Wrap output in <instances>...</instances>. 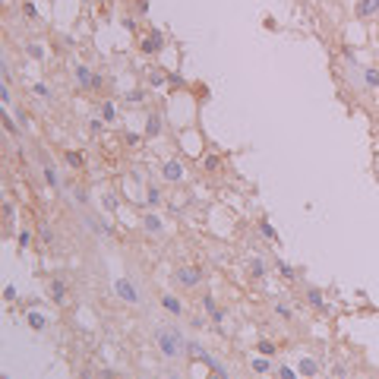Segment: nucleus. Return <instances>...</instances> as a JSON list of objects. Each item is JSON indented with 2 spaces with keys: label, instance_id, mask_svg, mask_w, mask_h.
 <instances>
[{
  "label": "nucleus",
  "instance_id": "nucleus-1",
  "mask_svg": "<svg viewBox=\"0 0 379 379\" xmlns=\"http://www.w3.org/2000/svg\"><path fill=\"white\" fill-rule=\"evenodd\" d=\"M155 348L168 360H180L186 354V338H183V332L177 326H158L155 329Z\"/></svg>",
  "mask_w": 379,
  "mask_h": 379
},
{
  "label": "nucleus",
  "instance_id": "nucleus-2",
  "mask_svg": "<svg viewBox=\"0 0 379 379\" xmlns=\"http://www.w3.org/2000/svg\"><path fill=\"white\" fill-rule=\"evenodd\" d=\"M174 284H180V288H196V284H203V269H199V266H180V269H174Z\"/></svg>",
  "mask_w": 379,
  "mask_h": 379
},
{
  "label": "nucleus",
  "instance_id": "nucleus-3",
  "mask_svg": "<svg viewBox=\"0 0 379 379\" xmlns=\"http://www.w3.org/2000/svg\"><path fill=\"white\" fill-rule=\"evenodd\" d=\"M114 291H117V297L127 300V303H139V300H142L136 281H130V278H117V281H114Z\"/></svg>",
  "mask_w": 379,
  "mask_h": 379
},
{
  "label": "nucleus",
  "instance_id": "nucleus-4",
  "mask_svg": "<svg viewBox=\"0 0 379 379\" xmlns=\"http://www.w3.org/2000/svg\"><path fill=\"white\" fill-rule=\"evenodd\" d=\"M360 89H363V92H376V89H379V67L370 64V67L360 70Z\"/></svg>",
  "mask_w": 379,
  "mask_h": 379
},
{
  "label": "nucleus",
  "instance_id": "nucleus-5",
  "mask_svg": "<svg viewBox=\"0 0 379 379\" xmlns=\"http://www.w3.org/2000/svg\"><path fill=\"white\" fill-rule=\"evenodd\" d=\"M161 47H164V35H161V32H149L146 38L139 41V51H142V54H158Z\"/></svg>",
  "mask_w": 379,
  "mask_h": 379
},
{
  "label": "nucleus",
  "instance_id": "nucleus-6",
  "mask_svg": "<svg viewBox=\"0 0 379 379\" xmlns=\"http://www.w3.org/2000/svg\"><path fill=\"white\" fill-rule=\"evenodd\" d=\"M161 174H164V180L180 183V180H183V164L177 161V158H171V161H164V164H161Z\"/></svg>",
  "mask_w": 379,
  "mask_h": 379
},
{
  "label": "nucleus",
  "instance_id": "nucleus-7",
  "mask_svg": "<svg viewBox=\"0 0 379 379\" xmlns=\"http://www.w3.org/2000/svg\"><path fill=\"white\" fill-rule=\"evenodd\" d=\"M161 127H164V114L161 111H152L149 120H146V139H158L161 136Z\"/></svg>",
  "mask_w": 379,
  "mask_h": 379
},
{
  "label": "nucleus",
  "instance_id": "nucleus-8",
  "mask_svg": "<svg viewBox=\"0 0 379 379\" xmlns=\"http://www.w3.org/2000/svg\"><path fill=\"white\" fill-rule=\"evenodd\" d=\"M73 76H76V82H79V89H89V92H92V79H95V73H92L86 64H76V67H73Z\"/></svg>",
  "mask_w": 379,
  "mask_h": 379
},
{
  "label": "nucleus",
  "instance_id": "nucleus-9",
  "mask_svg": "<svg viewBox=\"0 0 379 379\" xmlns=\"http://www.w3.org/2000/svg\"><path fill=\"white\" fill-rule=\"evenodd\" d=\"M379 16V0H357V19Z\"/></svg>",
  "mask_w": 379,
  "mask_h": 379
},
{
  "label": "nucleus",
  "instance_id": "nucleus-10",
  "mask_svg": "<svg viewBox=\"0 0 379 379\" xmlns=\"http://www.w3.org/2000/svg\"><path fill=\"white\" fill-rule=\"evenodd\" d=\"M47 297H51L54 303H67V284L54 278L51 284H47Z\"/></svg>",
  "mask_w": 379,
  "mask_h": 379
},
{
  "label": "nucleus",
  "instance_id": "nucleus-11",
  "mask_svg": "<svg viewBox=\"0 0 379 379\" xmlns=\"http://www.w3.org/2000/svg\"><path fill=\"white\" fill-rule=\"evenodd\" d=\"M297 373H300V376H319V360L300 357V360H297Z\"/></svg>",
  "mask_w": 379,
  "mask_h": 379
},
{
  "label": "nucleus",
  "instance_id": "nucleus-12",
  "mask_svg": "<svg viewBox=\"0 0 379 379\" xmlns=\"http://www.w3.org/2000/svg\"><path fill=\"white\" fill-rule=\"evenodd\" d=\"M199 360H203V363H206V366H209V370L215 373V376H228V370H224V363H218V360L212 357L209 351H203V354H199Z\"/></svg>",
  "mask_w": 379,
  "mask_h": 379
},
{
  "label": "nucleus",
  "instance_id": "nucleus-13",
  "mask_svg": "<svg viewBox=\"0 0 379 379\" xmlns=\"http://www.w3.org/2000/svg\"><path fill=\"white\" fill-rule=\"evenodd\" d=\"M161 306H164V310H168L171 316H180V313H183V303L177 300L174 294H164V297H161Z\"/></svg>",
  "mask_w": 379,
  "mask_h": 379
},
{
  "label": "nucleus",
  "instance_id": "nucleus-14",
  "mask_svg": "<svg viewBox=\"0 0 379 379\" xmlns=\"http://www.w3.org/2000/svg\"><path fill=\"white\" fill-rule=\"evenodd\" d=\"M142 228H146L149 234H161V218L155 215V212H149V215H142Z\"/></svg>",
  "mask_w": 379,
  "mask_h": 379
},
{
  "label": "nucleus",
  "instance_id": "nucleus-15",
  "mask_svg": "<svg viewBox=\"0 0 379 379\" xmlns=\"http://www.w3.org/2000/svg\"><path fill=\"white\" fill-rule=\"evenodd\" d=\"M64 161L70 164V168H86V155H82V152H64Z\"/></svg>",
  "mask_w": 379,
  "mask_h": 379
},
{
  "label": "nucleus",
  "instance_id": "nucleus-16",
  "mask_svg": "<svg viewBox=\"0 0 379 379\" xmlns=\"http://www.w3.org/2000/svg\"><path fill=\"white\" fill-rule=\"evenodd\" d=\"M41 174H44V183L51 186V190H60V177H57V171L51 168V164H44V168H41Z\"/></svg>",
  "mask_w": 379,
  "mask_h": 379
},
{
  "label": "nucleus",
  "instance_id": "nucleus-17",
  "mask_svg": "<svg viewBox=\"0 0 379 379\" xmlns=\"http://www.w3.org/2000/svg\"><path fill=\"white\" fill-rule=\"evenodd\" d=\"M306 300H310V306H313V310L326 313V300H323V294H319L316 288H310V291H306Z\"/></svg>",
  "mask_w": 379,
  "mask_h": 379
},
{
  "label": "nucleus",
  "instance_id": "nucleus-18",
  "mask_svg": "<svg viewBox=\"0 0 379 379\" xmlns=\"http://www.w3.org/2000/svg\"><path fill=\"white\" fill-rule=\"evenodd\" d=\"M250 366H253V373H259V376H263V373H272V363L266 360V354H263V357H253Z\"/></svg>",
  "mask_w": 379,
  "mask_h": 379
},
{
  "label": "nucleus",
  "instance_id": "nucleus-19",
  "mask_svg": "<svg viewBox=\"0 0 379 379\" xmlns=\"http://www.w3.org/2000/svg\"><path fill=\"white\" fill-rule=\"evenodd\" d=\"M98 117H104V120H108V123H114V120H117V108H114L111 101H104L101 108H98Z\"/></svg>",
  "mask_w": 379,
  "mask_h": 379
},
{
  "label": "nucleus",
  "instance_id": "nucleus-20",
  "mask_svg": "<svg viewBox=\"0 0 379 379\" xmlns=\"http://www.w3.org/2000/svg\"><path fill=\"white\" fill-rule=\"evenodd\" d=\"M275 269H278V272H281V275L288 278V281H291V278H297V269H294L291 263H284V259H278V263H275Z\"/></svg>",
  "mask_w": 379,
  "mask_h": 379
},
{
  "label": "nucleus",
  "instance_id": "nucleus-21",
  "mask_svg": "<svg viewBox=\"0 0 379 379\" xmlns=\"http://www.w3.org/2000/svg\"><path fill=\"white\" fill-rule=\"evenodd\" d=\"M26 323H29V326L35 329V332H41V329L47 326V319H44L41 313H29V316H26Z\"/></svg>",
  "mask_w": 379,
  "mask_h": 379
},
{
  "label": "nucleus",
  "instance_id": "nucleus-22",
  "mask_svg": "<svg viewBox=\"0 0 379 379\" xmlns=\"http://www.w3.org/2000/svg\"><path fill=\"white\" fill-rule=\"evenodd\" d=\"M123 98H127V104H142L146 101V89H133V92H127Z\"/></svg>",
  "mask_w": 379,
  "mask_h": 379
},
{
  "label": "nucleus",
  "instance_id": "nucleus-23",
  "mask_svg": "<svg viewBox=\"0 0 379 379\" xmlns=\"http://www.w3.org/2000/svg\"><path fill=\"white\" fill-rule=\"evenodd\" d=\"M250 275H253V278H263V275H266V263H263L259 256L250 259Z\"/></svg>",
  "mask_w": 379,
  "mask_h": 379
},
{
  "label": "nucleus",
  "instance_id": "nucleus-24",
  "mask_svg": "<svg viewBox=\"0 0 379 379\" xmlns=\"http://www.w3.org/2000/svg\"><path fill=\"white\" fill-rule=\"evenodd\" d=\"M32 92H35V95H38V98H44V101H51V98H54V92H51V89H47V86H44V82H35V86H32Z\"/></svg>",
  "mask_w": 379,
  "mask_h": 379
},
{
  "label": "nucleus",
  "instance_id": "nucleus-25",
  "mask_svg": "<svg viewBox=\"0 0 379 379\" xmlns=\"http://www.w3.org/2000/svg\"><path fill=\"white\" fill-rule=\"evenodd\" d=\"M142 139H146V133H127V136H123V142H127L130 149H139Z\"/></svg>",
  "mask_w": 379,
  "mask_h": 379
},
{
  "label": "nucleus",
  "instance_id": "nucleus-26",
  "mask_svg": "<svg viewBox=\"0 0 379 379\" xmlns=\"http://www.w3.org/2000/svg\"><path fill=\"white\" fill-rule=\"evenodd\" d=\"M259 234H263V237H269V240H278V234H275V228H272V224L263 218V221H259Z\"/></svg>",
  "mask_w": 379,
  "mask_h": 379
},
{
  "label": "nucleus",
  "instance_id": "nucleus-27",
  "mask_svg": "<svg viewBox=\"0 0 379 379\" xmlns=\"http://www.w3.org/2000/svg\"><path fill=\"white\" fill-rule=\"evenodd\" d=\"M275 316L284 319V323H288V319H294V313H291V306H288V303H275Z\"/></svg>",
  "mask_w": 379,
  "mask_h": 379
},
{
  "label": "nucleus",
  "instance_id": "nucleus-28",
  "mask_svg": "<svg viewBox=\"0 0 379 379\" xmlns=\"http://www.w3.org/2000/svg\"><path fill=\"white\" fill-rule=\"evenodd\" d=\"M38 243H41V246H51V243H54V234H51V228H47V224L38 231Z\"/></svg>",
  "mask_w": 379,
  "mask_h": 379
},
{
  "label": "nucleus",
  "instance_id": "nucleus-29",
  "mask_svg": "<svg viewBox=\"0 0 379 379\" xmlns=\"http://www.w3.org/2000/svg\"><path fill=\"white\" fill-rule=\"evenodd\" d=\"M203 168H206V171H218V168H221V158H218V155H206V158H203Z\"/></svg>",
  "mask_w": 379,
  "mask_h": 379
},
{
  "label": "nucleus",
  "instance_id": "nucleus-30",
  "mask_svg": "<svg viewBox=\"0 0 379 379\" xmlns=\"http://www.w3.org/2000/svg\"><path fill=\"white\" fill-rule=\"evenodd\" d=\"M203 351H206V348L199 345V341H193V338L186 341V354H190V357H196V360H199V354H203Z\"/></svg>",
  "mask_w": 379,
  "mask_h": 379
},
{
  "label": "nucleus",
  "instance_id": "nucleus-31",
  "mask_svg": "<svg viewBox=\"0 0 379 379\" xmlns=\"http://www.w3.org/2000/svg\"><path fill=\"white\" fill-rule=\"evenodd\" d=\"M146 203H149V206H158V203H161V190H158V186H149Z\"/></svg>",
  "mask_w": 379,
  "mask_h": 379
},
{
  "label": "nucleus",
  "instance_id": "nucleus-32",
  "mask_svg": "<svg viewBox=\"0 0 379 379\" xmlns=\"http://www.w3.org/2000/svg\"><path fill=\"white\" fill-rule=\"evenodd\" d=\"M104 123H108L104 117H95V120H89V133H92V136H98L101 130H104Z\"/></svg>",
  "mask_w": 379,
  "mask_h": 379
},
{
  "label": "nucleus",
  "instance_id": "nucleus-33",
  "mask_svg": "<svg viewBox=\"0 0 379 379\" xmlns=\"http://www.w3.org/2000/svg\"><path fill=\"white\" fill-rule=\"evenodd\" d=\"M32 240H35L32 231H19V243H16V246H19V253H22V250H29V243H32Z\"/></svg>",
  "mask_w": 379,
  "mask_h": 379
},
{
  "label": "nucleus",
  "instance_id": "nucleus-34",
  "mask_svg": "<svg viewBox=\"0 0 379 379\" xmlns=\"http://www.w3.org/2000/svg\"><path fill=\"white\" fill-rule=\"evenodd\" d=\"M164 79H168L164 73H155V70H152V73H149V86H152V89H161V86H164Z\"/></svg>",
  "mask_w": 379,
  "mask_h": 379
},
{
  "label": "nucleus",
  "instance_id": "nucleus-35",
  "mask_svg": "<svg viewBox=\"0 0 379 379\" xmlns=\"http://www.w3.org/2000/svg\"><path fill=\"white\" fill-rule=\"evenodd\" d=\"M73 196H76V203H82V206L89 203V193H86V190H82V186H76V190H73Z\"/></svg>",
  "mask_w": 379,
  "mask_h": 379
},
{
  "label": "nucleus",
  "instance_id": "nucleus-36",
  "mask_svg": "<svg viewBox=\"0 0 379 379\" xmlns=\"http://www.w3.org/2000/svg\"><path fill=\"white\" fill-rule=\"evenodd\" d=\"M259 351H263L266 357H272V354H275V345H272V341H259Z\"/></svg>",
  "mask_w": 379,
  "mask_h": 379
},
{
  "label": "nucleus",
  "instance_id": "nucleus-37",
  "mask_svg": "<svg viewBox=\"0 0 379 379\" xmlns=\"http://www.w3.org/2000/svg\"><path fill=\"white\" fill-rule=\"evenodd\" d=\"M203 306H206L209 316H212V313H215V297H212V294H206V297H203Z\"/></svg>",
  "mask_w": 379,
  "mask_h": 379
},
{
  "label": "nucleus",
  "instance_id": "nucleus-38",
  "mask_svg": "<svg viewBox=\"0 0 379 379\" xmlns=\"http://www.w3.org/2000/svg\"><path fill=\"white\" fill-rule=\"evenodd\" d=\"M278 376L281 379H294V376H300L297 370H288V366H278Z\"/></svg>",
  "mask_w": 379,
  "mask_h": 379
},
{
  "label": "nucleus",
  "instance_id": "nucleus-39",
  "mask_svg": "<svg viewBox=\"0 0 379 379\" xmlns=\"http://www.w3.org/2000/svg\"><path fill=\"white\" fill-rule=\"evenodd\" d=\"M104 209H108V212H117V199L108 193V196H104Z\"/></svg>",
  "mask_w": 379,
  "mask_h": 379
},
{
  "label": "nucleus",
  "instance_id": "nucleus-40",
  "mask_svg": "<svg viewBox=\"0 0 379 379\" xmlns=\"http://www.w3.org/2000/svg\"><path fill=\"white\" fill-rule=\"evenodd\" d=\"M4 127L10 130V133H19V130H16V123H13V117H10V114H4Z\"/></svg>",
  "mask_w": 379,
  "mask_h": 379
},
{
  "label": "nucleus",
  "instance_id": "nucleus-41",
  "mask_svg": "<svg viewBox=\"0 0 379 379\" xmlns=\"http://www.w3.org/2000/svg\"><path fill=\"white\" fill-rule=\"evenodd\" d=\"M4 297L7 300H16V288H13V284H7V288H4Z\"/></svg>",
  "mask_w": 379,
  "mask_h": 379
},
{
  "label": "nucleus",
  "instance_id": "nucleus-42",
  "mask_svg": "<svg viewBox=\"0 0 379 379\" xmlns=\"http://www.w3.org/2000/svg\"><path fill=\"white\" fill-rule=\"evenodd\" d=\"M190 323H193V329H203V326H206V316H193Z\"/></svg>",
  "mask_w": 379,
  "mask_h": 379
},
{
  "label": "nucleus",
  "instance_id": "nucleus-43",
  "mask_svg": "<svg viewBox=\"0 0 379 379\" xmlns=\"http://www.w3.org/2000/svg\"><path fill=\"white\" fill-rule=\"evenodd\" d=\"M0 98H4V104H10V101H13V95H10V89H7V86L0 89Z\"/></svg>",
  "mask_w": 379,
  "mask_h": 379
},
{
  "label": "nucleus",
  "instance_id": "nucleus-44",
  "mask_svg": "<svg viewBox=\"0 0 379 379\" xmlns=\"http://www.w3.org/2000/svg\"><path fill=\"white\" fill-rule=\"evenodd\" d=\"M22 10H26V16H29V19H38V13H35V7H32V4H26Z\"/></svg>",
  "mask_w": 379,
  "mask_h": 379
},
{
  "label": "nucleus",
  "instance_id": "nucleus-45",
  "mask_svg": "<svg viewBox=\"0 0 379 379\" xmlns=\"http://www.w3.org/2000/svg\"><path fill=\"white\" fill-rule=\"evenodd\" d=\"M29 54H32V57H41L44 51H41V47H38V44H29Z\"/></svg>",
  "mask_w": 379,
  "mask_h": 379
},
{
  "label": "nucleus",
  "instance_id": "nucleus-46",
  "mask_svg": "<svg viewBox=\"0 0 379 379\" xmlns=\"http://www.w3.org/2000/svg\"><path fill=\"white\" fill-rule=\"evenodd\" d=\"M19 114V127H29V114L26 111H16Z\"/></svg>",
  "mask_w": 379,
  "mask_h": 379
},
{
  "label": "nucleus",
  "instance_id": "nucleus-47",
  "mask_svg": "<svg viewBox=\"0 0 379 379\" xmlns=\"http://www.w3.org/2000/svg\"><path fill=\"white\" fill-rule=\"evenodd\" d=\"M168 82H171V86H183V79L177 76V73H171V76H168Z\"/></svg>",
  "mask_w": 379,
  "mask_h": 379
},
{
  "label": "nucleus",
  "instance_id": "nucleus-48",
  "mask_svg": "<svg viewBox=\"0 0 379 379\" xmlns=\"http://www.w3.org/2000/svg\"><path fill=\"white\" fill-rule=\"evenodd\" d=\"M376 98H379V89H376Z\"/></svg>",
  "mask_w": 379,
  "mask_h": 379
}]
</instances>
